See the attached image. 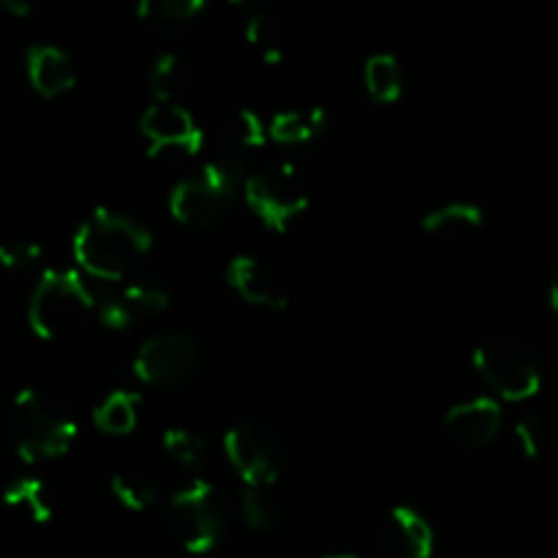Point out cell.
Returning a JSON list of instances; mask_svg holds the SVG:
<instances>
[{"label": "cell", "mask_w": 558, "mask_h": 558, "mask_svg": "<svg viewBox=\"0 0 558 558\" xmlns=\"http://www.w3.org/2000/svg\"><path fill=\"white\" fill-rule=\"evenodd\" d=\"M150 251L153 232L140 218L104 205L93 207L71 240L82 276L109 283L125 281Z\"/></svg>", "instance_id": "cell-1"}, {"label": "cell", "mask_w": 558, "mask_h": 558, "mask_svg": "<svg viewBox=\"0 0 558 558\" xmlns=\"http://www.w3.org/2000/svg\"><path fill=\"white\" fill-rule=\"evenodd\" d=\"M96 311V294L80 270L47 267L27 303V327L41 341H60Z\"/></svg>", "instance_id": "cell-2"}, {"label": "cell", "mask_w": 558, "mask_h": 558, "mask_svg": "<svg viewBox=\"0 0 558 558\" xmlns=\"http://www.w3.org/2000/svg\"><path fill=\"white\" fill-rule=\"evenodd\" d=\"M11 434L20 461L36 466L69 456L80 428L69 414L54 407L52 398L25 387L11 403Z\"/></svg>", "instance_id": "cell-3"}, {"label": "cell", "mask_w": 558, "mask_h": 558, "mask_svg": "<svg viewBox=\"0 0 558 558\" xmlns=\"http://www.w3.org/2000/svg\"><path fill=\"white\" fill-rule=\"evenodd\" d=\"M474 371L507 403L532 401L543 390V365L532 343L515 332H494L472 354Z\"/></svg>", "instance_id": "cell-4"}, {"label": "cell", "mask_w": 558, "mask_h": 558, "mask_svg": "<svg viewBox=\"0 0 558 558\" xmlns=\"http://www.w3.org/2000/svg\"><path fill=\"white\" fill-rule=\"evenodd\" d=\"M238 169L227 161H210L194 174L183 178L169 191V216L185 229H213L227 218L234 194L240 191Z\"/></svg>", "instance_id": "cell-5"}, {"label": "cell", "mask_w": 558, "mask_h": 558, "mask_svg": "<svg viewBox=\"0 0 558 558\" xmlns=\"http://www.w3.org/2000/svg\"><path fill=\"white\" fill-rule=\"evenodd\" d=\"M169 529L185 554L205 556L218 548L223 537V512L210 480L196 474L174 490L169 499Z\"/></svg>", "instance_id": "cell-6"}, {"label": "cell", "mask_w": 558, "mask_h": 558, "mask_svg": "<svg viewBox=\"0 0 558 558\" xmlns=\"http://www.w3.org/2000/svg\"><path fill=\"white\" fill-rule=\"evenodd\" d=\"M240 191H243L245 207L259 218L262 227L278 234L287 232L311 207L308 194H305L298 169L292 163L248 174L243 178Z\"/></svg>", "instance_id": "cell-7"}, {"label": "cell", "mask_w": 558, "mask_h": 558, "mask_svg": "<svg viewBox=\"0 0 558 558\" xmlns=\"http://www.w3.org/2000/svg\"><path fill=\"white\" fill-rule=\"evenodd\" d=\"M199 347L185 332H158L147 338L134 354V376L147 387L180 390L199 374Z\"/></svg>", "instance_id": "cell-8"}, {"label": "cell", "mask_w": 558, "mask_h": 558, "mask_svg": "<svg viewBox=\"0 0 558 558\" xmlns=\"http://www.w3.org/2000/svg\"><path fill=\"white\" fill-rule=\"evenodd\" d=\"M223 456L245 488H272L281 477L283 456L276 430L259 420H243L223 434Z\"/></svg>", "instance_id": "cell-9"}, {"label": "cell", "mask_w": 558, "mask_h": 558, "mask_svg": "<svg viewBox=\"0 0 558 558\" xmlns=\"http://www.w3.org/2000/svg\"><path fill=\"white\" fill-rule=\"evenodd\" d=\"M140 134L147 142V156L153 158L163 153L199 156L205 147V131L199 120L178 101H153L140 114Z\"/></svg>", "instance_id": "cell-10"}, {"label": "cell", "mask_w": 558, "mask_h": 558, "mask_svg": "<svg viewBox=\"0 0 558 558\" xmlns=\"http://www.w3.org/2000/svg\"><path fill=\"white\" fill-rule=\"evenodd\" d=\"M227 283L243 303L262 311H287L289 294L270 265L251 254H238L227 265Z\"/></svg>", "instance_id": "cell-11"}, {"label": "cell", "mask_w": 558, "mask_h": 558, "mask_svg": "<svg viewBox=\"0 0 558 558\" xmlns=\"http://www.w3.org/2000/svg\"><path fill=\"white\" fill-rule=\"evenodd\" d=\"M445 430L463 450H485L501 430V403L488 396L456 403L447 409Z\"/></svg>", "instance_id": "cell-12"}, {"label": "cell", "mask_w": 558, "mask_h": 558, "mask_svg": "<svg viewBox=\"0 0 558 558\" xmlns=\"http://www.w3.org/2000/svg\"><path fill=\"white\" fill-rule=\"evenodd\" d=\"M172 305V298L163 287L158 283H129L125 289H120L118 294H109L104 298V303H96L98 308V322H101L107 330L123 332L129 327H134L136 322L145 319V316H158Z\"/></svg>", "instance_id": "cell-13"}, {"label": "cell", "mask_w": 558, "mask_h": 558, "mask_svg": "<svg viewBox=\"0 0 558 558\" xmlns=\"http://www.w3.org/2000/svg\"><path fill=\"white\" fill-rule=\"evenodd\" d=\"M27 82L41 98H60L74 90L76 65L65 49L52 44H36L25 54Z\"/></svg>", "instance_id": "cell-14"}, {"label": "cell", "mask_w": 558, "mask_h": 558, "mask_svg": "<svg viewBox=\"0 0 558 558\" xmlns=\"http://www.w3.org/2000/svg\"><path fill=\"white\" fill-rule=\"evenodd\" d=\"M420 227H423V232L428 234V238L441 240V243L450 245H463L472 243L474 238H480V232L485 229V213L477 202H445V205L425 213Z\"/></svg>", "instance_id": "cell-15"}, {"label": "cell", "mask_w": 558, "mask_h": 558, "mask_svg": "<svg viewBox=\"0 0 558 558\" xmlns=\"http://www.w3.org/2000/svg\"><path fill=\"white\" fill-rule=\"evenodd\" d=\"M387 539L398 558H434L436 532L428 518L409 505L392 507L387 515Z\"/></svg>", "instance_id": "cell-16"}, {"label": "cell", "mask_w": 558, "mask_h": 558, "mask_svg": "<svg viewBox=\"0 0 558 558\" xmlns=\"http://www.w3.org/2000/svg\"><path fill=\"white\" fill-rule=\"evenodd\" d=\"M142 396L136 390H112L96 409H93V425L98 434L129 436L140 423Z\"/></svg>", "instance_id": "cell-17"}, {"label": "cell", "mask_w": 558, "mask_h": 558, "mask_svg": "<svg viewBox=\"0 0 558 558\" xmlns=\"http://www.w3.org/2000/svg\"><path fill=\"white\" fill-rule=\"evenodd\" d=\"M363 85L365 93L374 104L390 107L398 104L403 96V69L398 63L396 54L390 52H376L365 60L363 69Z\"/></svg>", "instance_id": "cell-18"}, {"label": "cell", "mask_w": 558, "mask_h": 558, "mask_svg": "<svg viewBox=\"0 0 558 558\" xmlns=\"http://www.w3.org/2000/svg\"><path fill=\"white\" fill-rule=\"evenodd\" d=\"M327 114L322 107H314L311 112H294V109H287V112L272 114V120L267 123V136L278 145H308L311 140L325 131Z\"/></svg>", "instance_id": "cell-19"}, {"label": "cell", "mask_w": 558, "mask_h": 558, "mask_svg": "<svg viewBox=\"0 0 558 558\" xmlns=\"http://www.w3.org/2000/svg\"><path fill=\"white\" fill-rule=\"evenodd\" d=\"M3 505L25 512L33 523H49L54 518L52 496L38 477H16L14 483L5 485Z\"/></svg>", "instance_id": "cell-20"}, {"label": "cell", "mask_w": 558, "mask_h": 558, "mask_svg": "<svg viewBox=\"0 0 558 558\" xmlns=\"http://www.w3.org/2000/svg\"><path fill=\"white\" fill-rule=\"evenodd\" d=\"M161 447L169 456V461L178 463L180 469L196 474L205 469L207 463V445L199 434L189 428H167L161 436Z\"/></svg>", "instance_id": "cell-21"}, {"label": "cell", "mask_w": 558, "mask_h": 558, "mask_svg": "<svg viewBox=\"0 0 558 558\" xmlns=\"http://www.w3.org/2000/svg\"><path fill=\"white\" fill-rule=\"evenodd\" d=\"M109 490L118 499L120 507H125L129 512H145L156 505L158 488L150 477L134 472L114 474L112 483H109Z\"/></svg>", "instance_id": "cell-22"}, {"label": "cell", "mask_w": 558, "mask_h": 558, "mask_svg": "<svg viewBox=\"0 0 558 558\" xmlns=\"http://www.w3.org/2000/svg\"><path fill=\"white\" fill-rule=\"evenodd\" d=\"M240 515H243L245 526L251 532H272L278 526V521H281L278 505L267 494V488H243V496H240Z\"/></svg>", "instance_id": "cell-23"}, {"label": "cell", "mask_w": 558, "mask_h": 558, "mask_svg": "<svg viewBox=\"0 0 558 558\" xmlns=\"http://www.w3.org/2000/svg\"><path fill=\"white\" fill-rule=\"evenodd\" d=\"M180 85H183V60L174 52H163L153 60L147 71V87H150L156 101H174Z\"/></svg>", "instance_id": "cell-24"}, {"label": "cell", "mask_w": 558, "mask_h": 558, "mask_svg": "<svg viewBox=\"0 0 558 558\" xmlns=\"http://www.w3.org/2000/svg\"><path fill=\"white\" fill-rule=\"evenodd\" d=\"M205 9V0H136V16L145 22H189Z\"/></svg>", "instance_id": "cell-25"}, {"label": "cell", "mask_w": 558, "mask_h": 558, "mask_svg": "<svg viewBox=\"0 0 558 558\" xmlns=\"http://www.w3.org/2000/svg\"><path fill=\"white\" fill-rule=\"evenodd\" d=\"M245 41L251 47L262 49V58L267 65H276L283 60L281 49V31H278V22L267 14L251 16L248 25H245Z\"/></svg>", "instance_id": "cell-26"}, {"label": "cell", "mask_w": 558, "mask_h": 558, "mask_svg": "<svg viewBox=\"0 0 558 558\" xmlns=\"http://www.w3.org/2000/svg\"><path fill=\"white\" fill-rule=\"evenodd\" d=\"M41 259V245L31 238H3L0 240V267L3 270H22Z\"/></svg>", "instance_id": "cell-27"}, {"label": "cell", "mask_w": 558, "mask_h": 558, "mask_svg": "<svg viewBox=\"0 0 558 558\" xmlns=\"http://www.w3.org/2000/svg\"><path fill=\"white\" fill-rule=\"evenodd\" d=\"M232 131L240 147H265L267 140H270V136H267V123L262 120L259 112H254V109H240V112L234 114Z\"/></svg>", "instance_id": "cell-28"}, {"label": "cell", "mask_w": 558, "mask_h": 558, "mask_svg": "<svg viewBox=\"0 0 558 558\" xmlns=\"http://www.w3.org/2000/svg\"><path fill=\"white\" fill-rule=\"evenodd\" d=\"M515 445L521 447L523 458H529V461H534V458L543 456L545 450V423L539 417H534V414H529V417H521L515 423Z\"/></svg>", "instance_id": "cell-29"}, {"label": "cell", "mask_w": 558, "mask_h": 558, "mask_svg": "<svg viewBox=\"0 0 558 558\" xmlns=\"http://www.w3.org/2000/svg\"><path fill=\"white\" fill-rule=\"evenodd\" d=\"M0 5H3L9 14L27 16L33 11V5H36V0H0Z\"/></svg>", "instance_id": "cell-30"}, {"label": "cell", "mask_w": 558, "mask_h": 558, "mask_svg": "<svg viewBox=\"0 0 558 558\" xmlns=\"http://www.w3.org/2000/svg\"><path fill=\"white\" fill-rule=\"evenodd\" d=\"M548 305H550V311H554V314H558V272H556L554 281H550V287H548Z\"/></svg>", "instance_id": "cell-31"}, {"label": "cell", "mask_w": 558, "mask_h": 558, "mask_svg": "<svg viewBox=\"0 0 558 558\" xmlns=\"http://www.w3.org/2000/svg\"><path fill=\"white\" fill-rule=\"evenodd\" d=\"M322 558H360V556H354V554H327Z\"/></svg>", "instance_id": "cell-32"}, {"label": "cell", "mask_w": 558, "mask_h": 558, "mask_svg": "<svg viewBox=\"0 0 558 558\" xmlns=\"http://www.w3.org/2000/svg\"><path fill=\"white\" fill-rule=\"evenodd\" d=\"M232 3H243V0H232Z\"/></svg>", "instance_id": "cell-33"}]
</instances>
